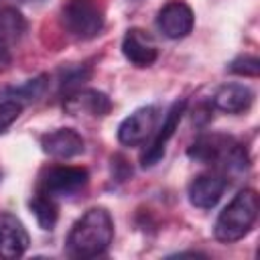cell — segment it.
<instances>
[{
  "mask_svg": "<svg viewBox=\"0 0 260 260\" xmlns=\"http://www.w3.org/2000/svg\"><path fill=\"white\" fill-rule=\"evenodd\" d=\"M114 240V219L106 207L87 209L69 230L65 250L71 258L87 260L102 256Z\"/></svg>",
  "mask_w": 260,
  "mask_h": 260,
  "instance_id": "obj_1",
  "label": "cell"
},
{
  "mask_svg": "<svg viewBox=\"0 0 260 260\" xmlns=\"http://www.w3.org/2000/svg\"><path fill=\"white\" fill-rule=\"evenodd\" d=\"M189 158L211 165L219 173H242L248 169L250 158L246 148L225 134H203L187 150Z\"/></svg>",
  "mask_w": 260,
  "mask_h": 260,
  "instance_id": "obj_2",
  "label": "cell"
},
{
  "mask_svg": "<svg viewBox=\"0 0 260 260\" xmlns=\"http://www.w3.org/2000/svg\"><path fill=\"white\" fill-rule=\"evenodd\" d=\"M260 211V199L254 189H242L234 195V199L223 207L213 225L215 240L223 244H232L242 240L256 223Z\"/></svg>",
  "mask_w": 260,
  "mask_h": 260,
  "instance_id": "obj_3",
  "label": "cell"
},
{
  "mask_svg": "<svg viewBox=\"0 0 260 260\" xmlns=\"http://www.w3.org/2000/svg\"><path fill=\"white\" fill-rule=\"evenodd\" d=\"M61 26L79 41L95 39L106 24V8L102 0H65L59 10Z\"/></svg>",
  "mask_w": 260,
  "mask_h": 260,
  "instance_id": "obj_4",
  "label": "cell"
},
{
  "mask_svg": "<svg viewBox=\"0 0 260 260\" xmlns=\"http://www.w3.org/2000/svg\"><path fill=\"white\" fill-rule=\"evenodd\" d=\"M89 181V173L85 167L75 165H53L45 169L39 177L37 193L49 195L53 199L57 197H71L79 193Z\"/></svg>",
  "mask_w": 260,
  "mask_h": 260,
  "instance_id": "obj_5",
  "label": "cell"
},
{
  "mask_svg": "<svg viewBox=\"0 0 260 260\" xmlns=\"http://www.w3.org/2000/svg\"><path fill=\"white\" fill-rule=\"evenodd\" d=\"M158 108L142 106L126 116L118 126V140L124 146H140L144 144L158 126Z\"/></svg>",
  "mask_w": 260,
  "mask_h": 260,
  "instance_id": "obj_6",
  "label": "cell"
},
{
  "mask_svg": "<svg viewBox=\"0 0 260 260\" xmlns=\"http://www.w3.org/2000/svg\"><path fill=\"white\" fill-rule=\"evenodd\" d=\"M185 110H187V100H177V102L171 104V108H169L167 114H165L162 124L156 126L154 134H152V140H150V144L146 146V150H144V154H142V158H140V162H142L144 169L156 165V162L165 156L167 144H169V140L173 138V134H175V130H177V126H179V122H181Z\"/></svg>",
  "mask_w": 260,
  "mask_h": 260,
  "instance_id": "obj_7",
  "label": "cell"
},
{
  "mask_svg": "<svg viewBox=\"0 0 260 260\" xmlns=\"http://www.w3.org/2000/svg\"><path fill=\"white\" fill-rule=\"evenodd\" d=\"M156 26L167 39H185L195 26L191 6L185 0H169L156 14Z\"/></svg>",
  "mask_w": 260,
  "mask_h": 260,
  "instance_id": "obj_8",
  "label": "cell"
},
{
  "mask_svg": "<svg viewBox=\"0 0 260 260\" xmlns=\"http://www.w3.org/2000/svg\"><path fill=\"white\" fill-rule=\"evenodd\" d=\"M225 187H228V177L223 173H219V171L201 173L189 183L187 195H189V201L193 207L211 209L219 203Z\"/></svg>",
  "mask_w": 260,
  "mask_h": 260,
  "instance_id": "obj_9",
  "label": "cell"
},
{
  "mask_svg": "<svg viewBox=\"0 0 260 260\" xmlns=\"http://www.w3.org/2000/svg\"><path fill=\"white\" fill-rule=\"evenodd\" d=\"M30 236L24 223L10 211L0 213V258L16 260L28 250Z\"/></svg>",
  "mask_w": 260,
  "mask_h": 260,
  "instance_id": "obj_10",
  "label": "cell"
},
{
  "mask_svg": "<svg viewBox=\"0 0 260 260\" xmlns=\"http://www.w3.org/2000/svg\"><path fill=\"white\" fill-rule=\"evenodd\" d=\"M41 148L45 154L53 158L67 160V158L79 156L85 150V140L73 128H57L41 136Z\"/></svg>",
  "mask_w": 260,
  "mask_h": 260,
  "instance_id": "obj_11",
  "label": "cell"
},
{
  "mask_svg": "<svg viewBox=\"0 0 260 260\" xmlns=\"http://www.w3.org/2000/svg\"><path fill=\"white\" fill-rule=\"evenodd\" d=\"M124 57L136 67H148L158 59V47L144 28H128L122 39Z\"/></svg>",
  "mask_w": 260,
  "mask_h": 260,
  "instance_id": "obj_12",
  "label": "cell"
},
{
  "mask_svg": "<svg viewBox=\"0 0 260 260\" xmlns=\"http://www.w3.org/2000/svg\"><path fill=\"white\" fill-rule=\"evenodd\" d=\"M65 110L75 116V114H89L95 118H102L110 114L112 110V100L98 89H73L65 95Z\"/></svg>",
  "mask_w": 260,
  "mask_h": 260,
  "instance_id": "obj_13",
  "label": "cell"
},
{
  "mask_svg": "<svg viewBox=\"0 0 260 260\" xmlns=\"http://www.w3.org/2000/svg\"><path fill=\"white\" fill-rule=\"evenodd\" d=\"M254 102V91L244 83H225L213 95V108L223 114H244Z\"/></svg>",
  "mask_w": 260,
  "mask_h": 260,
  "instance_id": "obj_14",
  "label": "cell"
},
{
  "mask_svg": "<svg viewBox=\"0 0 260 260\" xmlns=\"http://www.w3.org/2000/svg\"><path fill=\"white\" fill-rule=\"evenodd\" d=\"M28 30V22L24 14L14 6H2L0 8V39L8 45L18 43Z\"/></svg>",
  "mask_w": 260,
  "mask_h": 260,
  "instance_id": "obj_15",
  "label": "cell"
},
{
  "mask_svg": "<svg viewBox=\"0 0 260 260\" xmlns=\"http://www.w3.org/2000/svg\"><path fill=\"white\" fill-rule=\"evenodd\" d=\"M28 207L37 219V223L43 228V230H53L55 223H57V217H59V209H57V203L53 197L49 195H43V193H37L30 201H28Z\"/></svg>",
  "mask_w": 260,
  "mask_h": 260,
  "instance_id": "obj_16",
  "label": "cell"
},
{
  "mask_svg": "<svg viewBox=\"0 0 260 260\" xmlns=\"http://www.w3.org/2000/svg\"><path fill=\"white\" fill-rule=\"evenodd\" d=\"M47 87H49V75H39V77L28 79L26 83H22L18 87H10L6 91V98L8 100H16V102H20L24 106L26 102L39 100L47 91Z\"/></svg>",
  "mask_w": 260,
  "mask_h": 260,
  "instance_id": "obj_17",
  "label": "cell"
},
{
  "mask_svg": "<svg viewBox=\"0 0 260 260\" xmlns=\"http://www.w3.org/2000/svg\"><path fill=\"white\" fill-rule=\"evenodd\" d=\"M228 71L234 75H242V77H258L260 59L256 55H240L228 65Z\"/></svg>",
  "mask_w": 260,
  "mask_h": 260,
  "instance_id": "obj_18",
  "label": "cell"
},
{
  "mask_svg": "<svg viewBox=\"0 0 260 260\" xmlns=\"http://www.w3.org/2000/svg\"><path fill=\"white\" fill-rule=\"evenodd\" d=\"M89 67L87 65H73V67H65L61 71V85L67 87V93L73 89H79L81 83L89 77Z\"/></svg>",
  "mask_w": 260,
  "mask_h": 260,
  "instance_id": "obj_19",
  "label": "cell"
},
{
  "mask_svg": "<svg viewBox=\"0 0 260 260\" xmlns=\"http://www.w3.org/2000/svg\"><path fill=\"white\" fill-rule=\"evenodd\" d=\"M20 112H22V104H20V102L8 100V98L0 102V134L6 132V130L18 120Z\"/></svg>",
  "mask_w": 260,
  "mask_h": 260,
  "instance_id": "obj_20",
  "label": "cell"
},
{
  "mask_svg": "<svg viewBox=\"0 0 260 260\" xmlns=\"http://www.w3.org/2000/svg\"><path fill=\"white\" fill-rule=\"evenodd\" d=\"M12 65V53H10V45L6 41L0 39V73L6 71Z\"/></svg>",
  "mask_w": 260,
  "mask_h": 260,
  "instance_id": "obj_21",
  "label": "cell"
},
{
  "mask_svg": "<svg viewBox=\"0 0 260 260\" xmlns=\"http://www.w3.org/2000/svg\"><path fill=\"white\" fill-rule=\"evenodd\" d=\"M22 2H41V0H22Z\"/></svg>",
  "mask_w": 260,
  "mask_h": 260,
  "instance_id": "obj_22",
  "label": "cell"
},
{
  "mask_svg": "<svg viewBox=\"0 0 260 260\" xmlns=\"http://www.w3.org/2000/svg\"><path fill=\"white\" fill-rule=\"evenodd\" d=\"M132 2H140V0H132Z\"/></svg>",
  "mask_w": 260,
  "mask_h": 260,
  "instance_id": "obj_23",
  "label": "cell"
}]
</instances>
